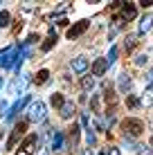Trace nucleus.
<instances>
[{"label": "nucleus", "instance_id": "f257e3e1", "mask_svg": "<svg viewBox=\"0 0 153 155\" xmlns=\"http://www.w3.org/2000/svg\"><path fill=\"white\" fill-rule=\"evenodd\" d=\"M122 130H124V135H128V137H140L142 133H144V124H142V119L128 117V119L122 121Z\"/></svg>", "mask_w": 153, "mask_h": 155}, {"label": "nucleus", "instance_id": "f03ea898", "mask_svg": "<svg viewBox=\"0 0 153 155\" xmlns=\"http://www.w3.org/2000/svg\"><path fill=\"white\" fill-rule=\"evenodd\" d=\"M27 119L29 121H43L45 119V106H43V101H32V104H29Z\"/></svg>", "mask_w": 153, "mask_h": 155}, {"label": "nucleus", "instance_id": "7ed1b4c3", "mask_svg": "<svg viewBox=\"0 0 153 155\" xmlns=\"http://www.w3.org/2000/svg\"><path fill=\"white\" fill-rule=\"evenodd\" d=\"M36 142H38V137H36L34 133H32V135H27V137L23 140V144H20V148H18V153H16V155H34Z\"/></svg>", "mask_w": 153, "mask_h": 155}, {"label": "nucleus", "instance_id": "20e7f679", "mask_svg": "<svg viewBox=\"0 0 153 155\" xmlns=\"http://www.w3.org/2000/svg\"><path fill=\"white\" fill-rule=\"evenodd\" d=\"M16 58H18V50H16V47H7V50L0 54V68H14Z\"/></svg>", "mask_w": 153, "mask_h": 155}, {"label": "nucleus", "instance_id": "39448f33", "mask_svg": "<svg viewBox=\"0 0 153 155\" xmlns=\"http://www.w3.org/2000/svg\"><path fill=\"white\" fill-rule=\"evenodd\" d=\"M25 130H27V119L18 121V124L14 126V130H12V137H9V142H7V148H14V146H16V142H18V137L23 135Z\"/></svg>", "mask_w": 153, "mask_h": 155}, {"label": "nucleus", "instance_id": "423d86ee", "mask_svg": "<svg viewBox=\"0 0 153 155\" xmlns=\"http://www.w3.org/2000/svg\"><path fill=\"white\" fill-rule=\"evenodd\" d=\"M90 27V23L88 20H79V23H75L70 29H68V38L70 41H75V38H79L81 34H86V29Z\"/></svg>", "mask_w": 153, "mask_h": 155}, {"label": "nucleus", "instance_id": "0eeeda50", "mask_svg": "<svg viewBox=\"0 0 153 155\" xmlns=\"http://www.w3.org/2000/svg\"><path fill=\"white\" fill-rule=\"evenodd\" d=\"M27 104H32V97H29V94H23V99H20V101H16V104L12 106V110L7 113V121H12L14 117L18 115V113H20V110H23Z\"/></svg>", "mask_w": 153, "mask_h": 155}, {"label": "nucleus", "instance_id": "6e6552de", "mask_svg": "<svg viewBox=\"0 0 153 155\" xmlns=\"http://www.w3.org/2000/svg\"><path fill=\"white\" fill-rule=\"evenodd\" d=\"M108 70V61L106 58H97V61L92 63V77H104Z\"/></svg>", "mask_w": 153, "mask_h": 155}, {"label": "nucleus", "instance_id": "1a4fd4ad", "mask_svg": "<svg viewBox=\"0 0 153 155\" xmlns=\"http://www.w3.org/2000/svg\"><path fill=\"white\" fill-rule=\"evenodd\" d=\"M81 121H83V126H86V142H88V146H95V133H92V126H90V119H88V115H83L81 117Z\"/></svg>", "mask_w": 153, "mask_h": 155}, {"label": "nucleus", "instance_id": "9d476101", "mask_svg": "<svg viewBox=\"0 0 153 155\" xmlns=\"http://www.w3.org/2000/svg\"><path fill=\"white\" fill-rule=\"evenodd\" d=\"M135 16H138L135 5H133V2H124V7H122V18H124V20H133Z\"/></svg>", "mask_w": 153, "mask_h": 155}, {"label": "nucleus", "instance_id": "9b49d317", "mask_svg": "<svg viewBox=\"0 0 153 155\" xmlns=\"http://www.w3.org/2000/svg\"><path fill=\"white\" fill-rule=\"evenodd\" d=\"M50 148L52 151H61L63 148V133L61 130H54V135H52V140H50Z\"/></svg>", "mask_w": 153, "mask_h": 155}, {"label": "nucleus", "instance_id": "f8f14e48", "mask_svg": "<svg viewBox=\"0 0 153 155\" xmlns=\"http://www.w3.org/2000/svg\"><path fill=\"white\" fill-rule=\"evenodd\" d=\"M29 81L25 77H20V79H14V83L9 85V90H12V94H16V92H23L25 90V85H27Z\"/></svg>", "mask_w": 153, "mask_h": 155}, {"label": "nucleus", "instance_id": "ddd939ff", "mask_svg": "<svg viewBox=\"0 0 153 155\" xmlns=\"http://www.w3.org/2000/svg\"><path fill=\"white\" fill-rule=\"evenodd\" d=\"M72 70H75V72H86L88 70V58L77 56L75 61H72Z\"/></svg>", "mask_w": 153, "mask_h": 155}, {"label": "nucleus", "instance_id": "4468645a", "mask_svg": "<svg viewBox=\"0 0 153 155\" xmlns=\"http://www.w3.org/2000/svg\"><path fill=\"white\" fill-rule=\"evenodd\" d=\"M56 41H59V38H56V31L52 29V31H50V36L45 38V43L41 45V47H43V52H50L52 47H54V43H56Z\"/></svg>", "mask_w": 153, "mask_h": 155}, {"label": "nucleus", "instance_id": "2eb2a0df", "mask_svg": "<svg viewBox=\"0 0 153 155\" xmlns=\"http://www.w3.org/2000/svg\"><path fill=\"white\" fill-rule=\"evenodd\" d=\"M128 88H131V79H128V74H126V72H122V74H119V90L126 92Z\"/></svg>", "mask_w": 153, "mask_h": 155}, {"label": "nucleus", "instance_id": "dca6fc26", "mask_svg": "<svg viewBox=\"0 0 153 155\" xmlns=\"http://www.w3.org/2000/svg\"><path fill=\"white\" fill-rule=\"evenodd\" d=\"M72 115H75V104H65L61 108V117H63V119H70Z\"/></svg>", "mask_w": 153, "mask_h": 155}, {"label": "nucleus", "instance_id": "f3484780", "mask_svg": "<svg viewBox=\"0 0 153 155\" xmlns=\"http://www.w3.org/2000/svg\"><path fill=\"white\" fill-rule=\"evenodd\" d=\"M52 106H54V108H63V106H65V101H63V94L61 92H54L52 94Z\"/></svg>", "mask_w": 153, "mask_h": 155}, {"label": "nucleus", "instance_id": "a211bd4d", "mask_svg": "<svg viewBox=\"0 0 153 155\" xmlns=\"http://www.w3.org/2000/svg\"><path fill=\"white\" fill-rule=\"evenodd\" d=\"M153 104V85H149L144 92V97H142V106H151Z\"/></svg>", "mask_w": 153, "mask_h": 155}, {"label": "nucleus", "instance_id": "6ab92c4d", "mask_svg": "<svg viewBox=\"0 0 153 155\" xmlns=\"http://www.w3.org/2000/svg\"><path fill=\"white\" fill-rule=\"evenodd\" d=\"M81 88L86 90V92H88V90H92V88H95V79H92V77H83V79H81Z\"/></svg>", "mask_w": 153, "mask_h": 155}, {"label": "nucleus", "instance_id": "aec40b11", "mask_svg": "<svg viewBox=\"0 0 153 155\" xmlns=\"http://www.w3.org/2000/svg\"><path fill=\"white\" fill-rule=\"evenodd\" d=\"M9 20H12V16H9V12H0V29L7 27Z\"/></svg>", "mask_w": 153, "mask_h": 155}, {"label": "nucleus", "instance_id": "412c9836", "mask_svg": "<svg viewBox=\"0 0 153 155\" xmlns=\"http://www.w3.org/2000/svg\"><path fill=\"white\" fill-rule=\"evenodd\" d=\"M47 79H50V72H47V70H38V74H36V83H45Z\"/></svg>", "mask_w": 153, "mask_h": 155}, {"label": "nucleus", "instance_id": "4be33fe9", "mask_svg": "<svg viewBox=\"0 0 153 155\" xmlns=\"http://www.w3.org/2000/svg\"><path fill=\"white\" fill-rule=\"evenodd\" d=\"M115 58H117V47H110L108 58H106V61H108V65H113V63H115Z\"/></svg>", "mask_w": 153, "mask_h": 155}, {"label": "nucleus", "instance_id": "5701e85b", "mask_svg": "<svg viewBox=\"0 0 153 155\" xmlns=\"http://www.w3.org/2000/svg\"><path fill=\"white\" fill-rule=\"evenodd\" d=\"M126 104H128V108H138V106H140V101H138V97L128 94V97H126Z\"/></svg>", "mask_w": 153, "mask_h": 155}, {"label": "nucleus", "instance_id": "b1692460", "mask_svg": "<svg viewBox=\"0 0 153 155\" xmlns=\"http://www.w3.org/2000/svg\"><path fill=\"white\" fill-rule=\"evenodd\" d=\"M77 137H79V126L72 124V130H70V140H72V144H77Z\"/></svg>", "mask_w": 153, "mask_h": 155}, {"label": "nucleus", "instance_id": "393cba45", "mask_svg": "<svg viewBox=\"0 0 153 155\" xmlns=\"http://www.w3.org/2000/svg\"><path fill=\"white\" fill-rule=\"evenodd\" d=\"M149 23H151L149 18H146V20H142V25H140V31H149V29H151V25H149Z\"/></svg>", "mask_w": 153, "mask_h": 155}, {"label": "nucleus", "instance_id": "a878e982", "mask_svg": "<svg viewBox=\"0 0 153 155\" xmlns=\"http://www.w3.org/2000/svg\"><path fill=\"white\" fill-rule=\"evenodd\" d=\"M104 153H106V155H119V148H115V146H108Z\"/></svg>", "mask_w": 153, "mask_h": 155}, {"label": "nucleus", "instance_id": "bb28decb", "mask_svg": "<svg viewBox=\"0 0 153 155\" xmlns=\"http://www.w3.org/2000/svg\"><path fill=\"white\" fill-rule=\"evenodd\" d=\"M146 61H149V58H146L144 54H142V56H138V58H135V65H146Z\"/></svg>", "mask_w": 153, "mask_h": 155}, {"label": "nucleus", "instance_id": "cd10ccee", "mask_svg": "<svg viewBox=\"0 0 153 155\" xmlns=\"http://www.w3.org/2000/svg\"><path fill=\"white\" fill-rule=\"evenodd\" d=\"M38 41V34H29V38H27V45H32V43H36Z\"/></svg>", "mask_w": 153, "mask_h": 155}, {"label": "nucleus", "instance_id": "c85d7f7f", "mask_svg": "<svg viewBox=\"0 0 153 155\" xmlns=\"http://www.w3.org/2000/svg\"><path fill=\"white\" fill-rule=\"evenodd\" d=\"M138 153H140V155H149L151 151H149L146 146H138Z\"/></svg>", "mask_w": 153, "mask_h": 155}, {"label": "nucleus", "instance_id": "c756f323", "mask_svg": "<svg viewBox=\"0 0 153 155\" xmlns=\"http://www.w3.org/2000/svg\"><path fill=\"white\" fill-rule=\"evenodd\" d=\"M140 5H142V7H151V5H153V0H142Z\"/></svg>", "mask_w": 153, "mask_h": 155}, {"label": "nucleus", "instance_id": "7c9ffc66", "mask_svg": "<svg viewBox=\"0 0 153 155\" xmlns=\"http://www.w3.org/2000/svg\"><path fill=\"white\" fill-rule=\"evenodd\" d=\"M119 5H124V2H119V0H115V2H110V9H117Z\"/></svg>", "mask_w": 153, "mask_h": 155}, {"label": "nucleus", "instance_id": "2f4dec72", "mask_svg": "<svg viewBox=\"0 0 153 155\" xmlns=\"http://www.w3.org/2000/svg\"><path fill=\"white\" fill-rule=\"evenodd\" d=\"M149 79H151V81H153V70H151V72H149Z\"/></svg>", "mask_w": 153, "mask_h": 155}, {"label": "nucleus", "instance_id": "473e14b6", "mask_svg": "<svg viewBox=\"0 0 153 155\" xmlns=\"http://www.w3.org/2000/svg\"><path fill=\"white\" fill-rule=\"evenodd\" d=\"M0 85H2V77H0Z\"/></svg>", "mask_w": 153, "mask_h": 155}, {"label": "nucleus", "instance_id": "72a5a7b5", "mask_svg": "<svg viewBox=\"0 0 153 155\" xmlns=\"http://www.w3.org/2000/svg\"><path fill=\"white\" fill-rule=\"evenodd\" d=\"M99 155H106V153H99Z\"/></svg>", "mask_w": 153, "mask_h": 155}, {"label": "nucleus", "instance_id": "f704fd0d", "mask_svg": "<svg viewBox=\"0 0 153 155\" xmlns=\"http://www.w3.org/2000/svg\"><path fill=\"white\" fill-rule=\"evenodd\" d=\"M151 23H153V20H151ZM151 27H153V25H151Z\"/></svg>", "mask_w": 153, "mask_h": 155}, {"label": "nucleus", "instance_id": "c9c22d12", "mask_svg": "<svg viewBox=\"0 0 153 155\" xmlns=\"http://www.w3.org/2000/svg\"><path fill=\"white\" fill-rule=\"evenodd\" d=\"M151 144H153V140H151Z\"/></svg>", "mask_w": 153, "mask_h": 155}]
</instances>
